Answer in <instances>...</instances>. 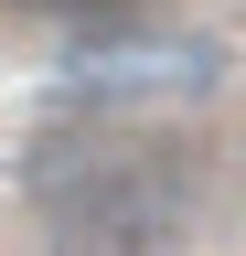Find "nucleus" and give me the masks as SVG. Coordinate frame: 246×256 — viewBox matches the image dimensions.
Segmentation results:
<instances>
[{"instance_id":"obj_1","label":"nucleus","mask_w":246,"mask_h":256,"mask_svg":"<svg viewBox=\"0 0 246 256\" xmlns=\"http://www.w3.org/2000/svg\"><path fill=\"white\" fill-rule=\"evenodd\" d=\"M182 235H193V160L161 139H86L43 171L54 256H182Z\"/></svg>"}]
</instances>
